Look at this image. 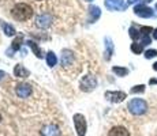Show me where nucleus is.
Segmentation results:
<instances>
[{
	"instance_id": "27",
	"label": "nucleus",
	"mask_w": 157,
	"mask_h": 136,
	"mask_svg": "<svg viewBox=\"0 0 157 136\" xmlns=\"http://www.w3.org/2000/svg\"><path fill=\"white\" fill-rule=\"evenodd\" d=\"M153 38H155V40H157V29L153 30Z\"/></svg>"
},
{
	"instance_id": "5",
	"label": "nucleus",
	"mask_w": 157,
	"mask_h": 136,
	"mask_svg": "<svg viewBox=\"0 0 157 136\" xmlns=\"http://www.w3.org/2000/svg\"><path fill=\"white\" fill-rule=\"evenodd\" d=\"M134 13L135 15H138V17L141 18H152L153 15H155V13H153L152 8H149L145 4H138L134 7Z\"/></svg>"
},
{
	"instance_id": "10",
	"label": "nucleus",
	"mask_w": 157,
	"mask_h": 136,
	"mask_svg": "<svg viewBox=\"0 0 157 136\" xmlns=\"http://www.w3.org/2000/svg\"><path fill=\"white\" fill-rule=\"evenodd\" d=\"M105 6L109 10H124L126 8L123 0H105Z\"/></svg>"
},
{
	"instance_id": "22",
	"label": "nucleus",
	"mask_w": 157,
	"mask_h": 136,
	"mask_svg": "<svg viewBox=\"0 0 157 136\" xmlns=\"http://www.w3.org/2000/svg\"><path fill=\"white\" fill-rule=\"evenodd\" d=\"M142 45L141 44H137V42H134V44H131V50L134 52L135 54H140L141 52H142Z\"/></svg>"
},
{
	"instance_id": "33",
	"label": "nucleus",
	"mask_w": 157,
	"mask_h": 136,
	"mask_svg": "<svg viewBox=\"0 0 157 136\" xmlns=\"http://www.w3.org/2000/svg\"><path fill=\"white\" fill-rule=\"evenodd\" d=\"M87 2H92V0H87Z\"/></svg>"
},
{
	"instance_id": "20",
	"label": "nucleus",
	"mask_w": 157,
	"mask_h": 136,
	"mask_svg": "<svg viewBox=\"0 0 157 136\" xmlns=\"http://www.w3.org/2000/svg\"><path fill=\"white\" fill-rule=\"evenodd\" d=\"M3 30H4L6 35H14L15 34V29L11 25H7V23H2Z\"/></svg>"
},
{
	"instance_id": "28",
	"label": "nucleus",
	"mask_w": 157,
	"mask_h": 136,
	"mask_svg": "<svg viewBox=\"0 0 157 136\" xmlns=\"http://www.w3.org/2000/svg\"><path fill=\"white\" fill-rule=\"evenodd\" d=\"M150 84H157V79H150Z\"/></svg>"
},
{
	"instance_id": "14",
	"label": "nucleus",
	"mask_w": 157,
	"mask_h": 136,
	"mask_svg": "<svg viewBox=\"0 0 157 136\" xmlns=\"http://www.w3.org/2000/svg\"><path fill=\"white\" fill-rule=\"evenodd\" d=\"M14 74H15V76H18V78H28V76H29V71H28V69H26L25 67H23L22 64L15 65Z\"/></svg>"
},
{
	"instance_id": "18",
	"label": "nucleus",
	"mask_w": 157,
	"mask_h": 136,
	"mask_svg": "<svg viewBox=\"0 0 157 136\" xmlns=\"http://www.w3.org/2000/svg\"><path fill=\"white\" fill-rule=\"evenodd\" d=\"M112 71L117 75V76H126V75L128 74V69L124 68V67H113Z\"/></svg>"
},
{
	"instance_id": "11",
	"label": "nucleus",
	"mask_w": 157,
	"mask_h": 136,
	"mask_svg": "<svg viewBox=\"0 0 157 136\" xmlns=\"http://www.w3.org/2000/svg\"><path fill=\"white\" fill-rule=\"evenodd\" d=\"M108 135L109 136H130V132L124 127H113Z\"/></svg>"
},
{
	"instance_id": "3",
	"label": "nucleus",
	"mask_w": 157,
	"mask_h": 136,
	"mask_svg": "<svg viewBox=\"0 0 157 136\" xmlns=\"http://www.w3.org/2000/svg\"><path fill=\"white\" fill-rule=\"evenodd\" d=\"M74 125H75V131H77L78 136H85L86 134V120L85 116H82L81 113L74 114Z\"/></svg>"
},
{
	"instance_id": "30",
	"label": "nucleus",
	"mask_w": 157,
	"mask_h": 136,
	"mask_svg": "<svg viewBox=\"0 0 157 136\" xmlns=\"http://www.w3.org/2000/svg\"><path fill=\"white\" fill-rule=\"evenodd\" d=\"M153 69H155V71H157V61L155 63V64H153Z\"/></svg>"
},
{
	"instance_id": "7",
	"label": "nucleus",
	"mask_w": 157,
	"mask_h": 136,
	"mask_svg": "<svg viewBox=\"0 0 157 136\" xmlns=\"http://www.w3.org/2000/svg\"><path fill=\"white\" fill-rule=\"evenodd\" d=\"M105 98L109 99L112 102H122L126 98V93L123 91H107L105 93Z\"/></svg>"
},
{
	"instance_id": "21",
	"label": "nucleus",
	"mask_w": 157,
	"mask_h": 136,
	"mask_svg": "<svg viewBox=\"0 0 157 136\" xmlns=\"http://www.w3.org/2000/svg\"><path fill=\"white\" fill-rule=\"evenodd\" d=\"M128 33H130V37L132 38V40H138V38L141 37V33L138 31L137 29H135L134 26L132 27H130V30H128Z\"/></svg>"
},
{
	"instance_id": "4",
	"label": "nucleus",
	"mask_w": 157,
	"mask_h": 136,
	"mask_svg": "<svg viewBox=\"0 0 157 136\" xmlns=\"http://www.w3.org/2000/svg\"><path fill=\"white\" fill-rule=\"evenodd\" d=\"M97 86V79H96L94 76H92V75H86V76H83L82 79L79 82V87L82 91H92L94 87Z\"/></svg>"
},
{
	"instance_id": "23",
	"label": "nucleus",
	"mask_w": 157,
	"mask_h": 136,
	"mask_svg": "<svg viewBox=\"0 0 157 136\" xmlns=\"http://www.w3.org/2000/svg\"><path fill=\"white\" fill-rule=\"evenodd\" d=\"M140 31H141V35H149L150 33H153V29L149 26H142Z\"/></svg>"
},
{
	"instance_id": "15",
	"label": "nucleus",
	"mask_w": 157,
	"mask_h": 136,
	"mask_svg": "<svg viewBox=\"0 0 157 136\" xmlns=\"http://www.w3.org/2000/svg\"><path fill=\"white\" fill-rule=\"evenodd\" d=\"M28 45H29L30 49H32L33 52H34V54L38 57V59H41V57H43V52H41V49L38 48V45L36 44L34 41H28Z\"/></svg>"
},
{
	"instance_id": "19",
	"label": "nucleus",
	"mask_w": 157,
	"mask_h": 136,
	"mask_svg": "<svg viewBox=\"0 0 157 136\" xmlns=\"http://www.w3.org/2000/svg\"><path fill=\"white\" fill-rule=\"evenodd\" d=\"M22 40H23V37H22V34L21 35H18L17 38L13 41V50H19V48H21V45H22Z\"/></svg>"
},
{
	"instance_id": "17",
	"label": "nucleus",
	"mask_w": 157,
	"mask_h": 136,
	"mask_svg": "<svg viewBox=\"0 0 157 136\" xmlns=\"http://www.w3.org/2000/svg\"><path fill=\"white\" fill-rule=\"evenodd\" d=\"M113 52V45H112V41L109 38H107V52H105V59L109 60L111 59V54Z\"/></svg>"
},
{
	"instance_id": "9",
	"label": "nucleus",
	"mask_w": 157,
	"mask_h": 136,
	"mask_svg": "<svg viewBox=\"0 0 157 136\" xmlns=\"http://www.w3.org/2000/svg\"><path fill=\"white\" fill-rule=\"evenodd\" d=\"M59 135H60L59 128L56 125H52V124H49V125L44 127L41 129V136H59Z\"/></svg>"
},
{
	"instance_id": "13",
	"label": "nucleus",
	"mask_w": 157,
	"mask_h": 136,
	"mask_svg": "<svg viewBox=\"0 0 157 136\" xmlns=\"http://www.w3.org/2000/svg\"><path fill=\"white\" fill-rule=\"evenodd\" d=\"M89 14H90L89 22H90V23H93V22H96V20H97L98 18H100L101 11H100V8L96 7V6H90V7H89Z\"/></svg>"
},
{
	"instance_id": "8",
	"label": "nucleus",
	"mask_w": 157,
	"mask_h": 136,
	"mask_svg": "<svg viewBox=\"0 0 157 136\" xmlns=\"http://www.w3.org/2000/svg\"><path fill=\"white\" fill-rule=\"evenodd\" d=\"M17 94L21 97V98H28V97L32 94V87L30 84L26 83H21L17 86Z\"/></svg>"
},
{
	"instance_id": "1",
	"label": "nucleus",
	"mask_w": 157,
	"mask_h": 136,
	"mask_svg": "<svg viewBox=\"0 0 157 136\" xmlns=\"http://www.w3.org/2000/svg\"><path fill=\"white\" fill-rule=\"evenodd\" d=\"M11 15L15 20H28L33 15V8L26 3H19L11 10Z\"/></svg>"
},
{
	"instance_id": "29",
	"label": "nucleus",
	"mask_w": 157,
	"mask_h": 136,
	"mask_svg": "<svg viewBox=\"0 0 157 136\" xmlns=\"http://www.w3.org/2000/svg\"><path fill=\"white\" fill-rule=\"evenodd\" d=\"M3 76H6V72L4 71H0V79H2Z\"/></svg>"
},
{
	"instance_id": "25",
	"label": "nucleus",
	"mask_w": 157,
	"mask_h": 136,
	"mask_svg": "<svg viewBox=\"0 0 157 136\" xmlns=\"http://www.w3.org/2000/svg\"><path fill=\"white\" fill-rule=\"evenodd\" d=\"M155 56H157L156 49H149V50L145 52V57H146V59H152V57H155Z\"/></svg>"
},
{
	"instance_id": "32",
	"label": "nucleus",
	"mask_w": 157,
	"mask_h": 136,
	"mask_svg": "<svg viewBox=\"0 0 157 136\" xmlns=\"http://www.w3.org/2000/svg\"><path fill=\"white\" fill-rule=\"evenodd\" d=\"M145 2H152V0H145Z\"/></svg>"
},
{
	"instance_id": "35",
	"label": "nucleus",
	"mask_w": 157,
	"mask_h": 136,
	"mask_svg": "<svg viewBox=\"0 0 157 136\" xmlns=\"http://www.w3.org/2000/svg\"><path fill=\"white\" fill-rule=\"evenodd\" d=\"M156 7H157V4H156Z\"/></svg>"
},
{
	"instance_id": "31",
	"label": "nucleus",
	"mask_w": 157,
	"mask_h": 136,
	"mask_svg": "<svg viewBox=\"0 0 157 136\" xmlns=\"http://www.w3.org/2000/svg\"><path fill=\"white\" fill-rule=\"evenodd\" d=\"M135 2H138V0H128V4H131V3H135Z\"/></svg>"
},
{
	"instance_id": "2",
	"label": "nucleus",
	"mask_w": 157,
	"mask_h": 136,
	"mask_svg": "<svg viewBox=\"0 0 157 136\" xmlns=\"http://www.w3.org/2000/svg\"><path fill=\"white\" fill-rule=\"evenodd\" d=\"M128 110L135 116H140L147 110V104L142 98H134L128 102Z\"/></svg>"
},
{
	"instance_id": "6",
	"label": "nucleus",
	"mask_w": 157,
	"mask_h": 136,
	"mask_svg": "<svg viewBox=\"0 0 157 136\" xmlns=\"http://www.w3.org/2000/svg\"><path fill=\"white\" fill-rule=\"evenodd\" d=\"M36 23H37V26L41 27V29H47V27H49L51 23H52V17H51L49 14L38 15L37 19H36Z\"/></svg>"
},
{
	"instance_id": "12",
	"label": "nucleus",
	"mask_w": 157,
	"mask_h": 136,
	"mask_svg": "<svg viewBox=\"0 0 157 136\" xmlns=\"http://www.w3.org/2000/svg\"><path fill=\"white\" fill-rule=\"evenodd\" d=\"M74 60V54H72L71 50L68 49H64L62 52V64L63 65H70Z\"/></svg>"
},
{
	"instance_id": "16",
	"label": "nucleus",
	"mask_w": 157,
	"mask_h": 136,
	"mask_svg": "<svg viewBox=\"0 0 157 136\" xmlns=\"http://www.w3.org/2000/svg\"><path fill=\"white\" fill-rule=\"evenodd\" d=\"M47 63H48V65L49 67H53V65H56V63H57V59H56V54L51 50V52H48L47 54Z\"/></svg>"
},
{
	"instance_id": "24",
	"label": "nucleus",
	"mask_w": 157,
	"mask_h": 136,
	"mask_svg": "<svg viewBox=\"0 0 157 136\" xmlns=\"http://www.w3.org/2000/svg\"><path fill=\"white\" fill-rule=\"evenodd\" d=\"M144 91H145V86H144V84H138V86H134L131 89L132 94H135V93H144Z\"/></svg>"
},
{
	"instance_id": "26",
	"label": "nucleus",
	"mask_w": 157,
	"mask_h": 136,
	"mask_svg": "<svg viewBox=\"0 0 157 136\" xmlns=\"http://www.w3.org/2000/svg\"><path fill=\"white\" fill-rule=\"evenodd\" d=\"M150 44V37L149 35H142V41H141V45H149Z\"/></svg>"
},
{
	"instance_id": "34",
	"label": "nucleus",
	"mask_w": 157,
	"mask_h": 136,
	"mask_svg": "<svg viewBox=\"0 0 157 136\" xmlns=\"http://www.w3.org/2000/svg\"><path fill=\"white\" fill-rule=\"evenodd\" d=\"M0 120H2V116H0Z\"/></svg>"
}]
</instances>
